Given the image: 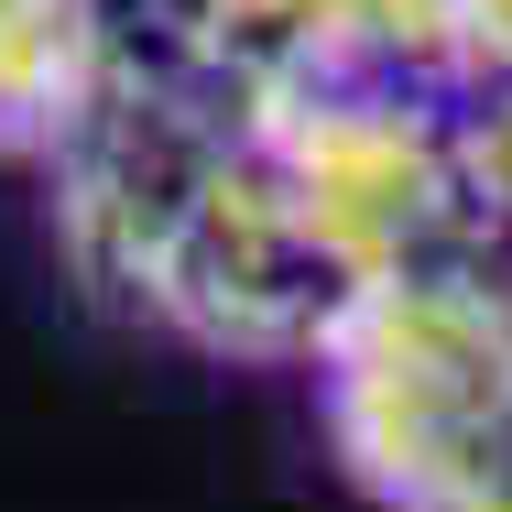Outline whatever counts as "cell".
<instances>
[{
	"label": "cell",
	"instance_id": "6da1fadb",
	"mask_svg": "<svg viewBox=\"0 0 512 512\" xmlns=\"http://www.w3.org/2000/svg\"><path fill=\"white\" fill-rule=\"evenodd\" d=\"M502 262L512 251H458V262L382 273L316 360L327 447L382 512H404L436 480V458L512 404V273Z\"/></svg>",
	"mask_w": 512,
	"mask_h": 512
},
{
	"label": "cell",
	"instance_id": "7a4b0ae2",
	"mask_svg": "<svg viewBox=\"0 0 512 512\" xmlns=\"http://www.w3.org/2000/svg\"><path fill=\"white\" fill-rule=\"evenodd\" d=\"M371 284L382 273L284 186V164L262 142H229L175 197V218L153 229V262L131 284V316L175 327L186 349H218V360L316 371L327 338L360 316Z\"/></svg>",
	"mask_w": 512,
	"mask_h": 512
},
{
	"label": "cell",
	"instance_id": "3957f363",
	"mask_svg": "<svg viewBox=\"0 0 512 512\" xmlns=\"http://www.w3.org/2000/svg\"><path fill=\"white\" fill-rule=\"evenodd\" d=\"M447 109L458 99L404 88V77H273V88H251V142L371 273H414V262L491 251L469 218V186H458Z\"/></svg>",
	"mask_w": 512,
	"mask_h": 512
},
{
	"label": "cell",
	"instance_id": "277c9868",
	"mask_svg": "<svg viewBox=\"0 0 512 512\" xmlns=\"http://www.w3.org/2000/svg\"><path fill=\"white\" fill-rule=\"evenodd\" d=\"M99 77V0H0V164H55Z\"/></svg>",
	"mask_w": 512,
	"mask_h": 512
},
{
	"label": "cell",
	"instance_id": "5b68a950",
	"mask_svg": "<svg viewBox=\"0 0 512 512\" xmlns=\"http://www.w3.org/2000/svg\"><path fill=\"white\" fill-rule=\"evenodd\" d=\"M458 186H469V218L480 240L512 251V99H458Z\"/></svg>",
	"mask_w": 512,
	"mask_h": 512
},
{
	"label": "cell",
	"instance_id": "8992f818",
	"mask_svg": "<svg viewBox=\"0 0 512 512\" xmlns=\"http://www.w3.org/2000/svg\"><path fill=\"white\" fill-rule=\"evenodd\" d=\"M404 512H512V404L491 414V425H469Z\"/></svg>",
	"mask_w": 512,
	"mask_h": 512
},
{
	"label": "cell",
	"instance_id": "52a82bcc",
	"mask_svg": "<svg viewBox=\"0 0 512 512\" xmlns=\"http://www.w3.org/2000/svg\"><path fill=\"white\" fill-rule=\"evenodd\" d=\"M447 88L512 99V0H447Z\"/></svg>",
	"mask_w": 512,
	"mask_h": 512
}]
</instances>
